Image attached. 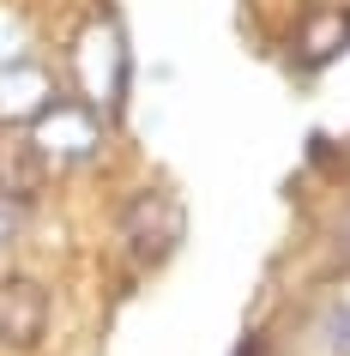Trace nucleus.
I'll list each match as a JSON object with an SVG mask.
<instances>
[{
  "mask_svg": "<svg viewBox=\"0 0 350 356\" xmlns=\"http://www.w3.org/2000/svg\"><path fill=\"white\" fill-rule=\"evenodd\" d=\"M49 332V296L31 278H0V338L6 344H37Z\"/></svg>",
  "mask_w": 350,
  "mask_h": 356,
  "instance_id": "20e7f679",
  "label": "nucleus"
},
{
  "mask_svg": "<svg viewBox=\"0 0 350 356\" xmlns=\"http://www.w3.org/2000/svg\"><path fill=\"white\" fill-rule=\"evenodd\" d=\"M24 49H31V31H24V19L0 6V67H6V60H24Z\"/></svg>",
  "mask_w": 350,
  "mask_h": 356,
  "instance_id": "6e6552de",
  "label": "nucleus"
},
{
  "mask_svg": "<svg viewBox=\"0 0 350 356\" xmlns=\"http://www.w3.org/2000/svg\"><path fill=\"white\" fill-rule=\"evenodd\" d=\"M49 103H55V85H49L42 67H31V60H6L0 67V121H31Z\"/></svg>",
  "mask_w": 350,
  "mask_h": 356,
  "instance_id": "39448f33",
  "label": "nucleus"
},
{
  "mask_svg": "<svg viewBox=\"0 0 350 356\" xmlns=\"http://www.w3.org/2000/svg\"><path fill=\"white\" fill-rule=\"evenodd\" d=\"M103 139V115L91 103H49L42 115H31V127H24V145L37 157L42 169H73L85 163Z\"/></svg>",
  "mask_w": 350,
  "mask_h": 356,
  "instance_id": "f03ea898",
  "label": "nucleus"
},
{
  "mask_svg": "<svg viewBox=\"0 0 350 356\" xmlns=\"http://www.w3.org/2000/svg\"><path fill=\"white\" fill-rule=\"evenodd\" d=\"M350 42V13H308V19H302V31H296V67H326L332 55H338V49H344Z\"/></svg>",
  "mask_w": 350,
  "mask_h": 356,
  "instance_id": "423d86ee",
  "label": "nucleus"
},
{
  "mask_svg": "<svg viewBox=\"0 0 350 356\" xmlns=\"http://www.w3.org/2000/svg\"><path fill=\"white\" fill-rule=\"evenodd\" d=\"M24 218H31V200H24L19 175H6V169H0V248L24 229Z\"/></svg>",
  "mask_w": 350,
  "mask_h": 356,
  "instance_id": "0eeeda50",
  "label": "nucleus"
},
{
  "mask_svg": "<svg viewBox=\"0 0 350 356\" xmlns=\"http://www.w3.org/2000/svg\"><path fill=\"white\" fill-rule=\"evenodd\" d=\"M175 242H182V206H175V193L164 188H145L139 200H127V211H121V248H127L133 266H164L169 254H175Z\"/></svg>",
  "mask_w": 350,
  "mask_h": 356,
  "instance_id": "7ed1b4c3",
  "label": "nucleus"
},
{
  "mask_svg": "<svg viewBox=\"0 0 350 356\" xmlns=\"http://www.w3.org/2000/svg\"><path fill=\"white\" fill-rule=\"evenodd\" d=\"M73 73H79V85H85V97H91L97 115L121 109L133 55H127V37H121L115 19H97V24H85V31L73 37Z\"/></svg>",
  "mask_w": 350,
  "mask_h": 356,
  "instance_id": "f257e3e1",
  "label": "nucleus"
}]
</instances>
